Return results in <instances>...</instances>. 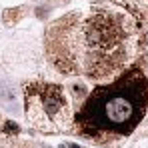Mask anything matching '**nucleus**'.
Returning <instances> with one entry per match:
<instances>
[{"label": "nucleus", "instance_id": "obj_1", "mask_svg": "<svg viewBox=\"0 0 148 148\" xmlns=\"http://www.w3.org/2000/svg\"><path fill=\"white\" fill-rule=\"evenodd\" d=\"M44 46L56 72L104 82L146 60L148 32L126 10L90 6L54 20L46 28Z\"/></svg>", "mask_w": 148, "mask_h": 148}, {"label": "nucleus", "instance_id": "obj_2", "mask_svg": "<svg viewBox=\"0 0 148 148\" xmlns=\"http://www.w3.org/2000/svg\"><path fill=\"white\" fill-rule=\"evenodd\" d=\"M148 110V76L142 66H130L118 78L98 84L74 112L78 136L110 144L134 132Z\"/></svg>", "mask_w": 148, "mask_h": 148}, {"label": "nucleus", "instance_id": "obj_3", "mask_svg": "<svg viewBox=\"0 0 148 148\" xmlns=\"http://www.w3.org/2000/svg\"><path fill=\"white\" fill-rule=\"evenodd\" d=\"M24 106L28 124L44 134H60L72 128L74 112L64 86L34 80L24 86Z\"/></svg>", "mask_w": 148, "mask_h": 148}, {"label": "nucleus", "instance_id": "obj_4", "mask_svg": "<svg viewBox=\"0 0 148 148\" xmlns=\"http://www.w3.org/2000/svg\"><path fill=\"white\" fill-rule=\"evenodd\" d=\"M114 2L120 4L128 14H132L140 22L148 18V0H114Z\"/></svg>", "mask_w": 148, "mask_h": 148}, {"label": "nucleus", "instance_id": "obj_5", "mask_svg": "<svg viewBox=\"0 0 148 148\" xmlns=\"http://www.w3.org/2000/svg\"><path fill=\"white\" fill-rule=\"evenodd\" d=\"M4 132H8V134H18V126L12 122H4Z\"/></svg>", "mask_w": 148, "mask_h": 148}]
</instances>
